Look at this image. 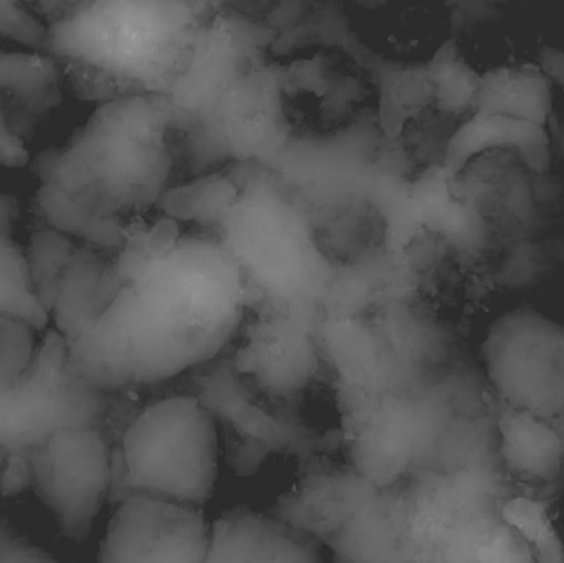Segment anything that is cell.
I'll use <instances>...</instances> for the list:
<instances>
[{
  "instance_id": "obj_4",
  "label": "cell",
  "mask_w": 564,
  "mask_h": 563,
  "mask_svg": "<svg viewBox=\"0 0 564 563\" xmlns=\"http://www.w3.org/2000/svg\"><path fill=\"white\" fill-rule=\"evenodd\" d=\"M218 470V431L192 394L172 396L144 408L112 446L108 501L118 506L149 497L200 507Z\"/></svg>"
},
{
  "instance_id": "obj_17",
  "label": "cell",
  "mask_w": 564,
  "mask_h": 563,
  "mask_svg": "<svg viewBox=\"0 0 564 563\" xmlns=\"http://www.w3.org/2000/svg\"><path fill=\"white\" fill-rule=\"evenodd\" d=\"M475 112L545 124L551 91L544 75L530 67L499 68L479 78Z\"/></svg>"
},
{
  "instance_id": "obj_16",
  "label": "cell",
  "mask_w": 564,
  "mask_h": 563,
  "mask_svg": "<svg viewBox=\"0 0 564 563\" xmlns=\"http://www.w3.org/2000/svg\"><path fill=\"white\" fill-rule=\"evenodd\" d=\"M497 433L499 454L512 473L535 481H550L558 475L564 445L549 421L503 409Z\"/></svg>"
},
{
  "instance_id": "obj_13",
  "label": "cell",
  "mask_w": 564,
  "mask_h": 563,
  "mask_svg": "<svg viewBox=\"0 0 564 563\" xmlns=\"http://www.w3.org/2000/svg\"><path fill=\"white\" fill-rule=\"evenodd\" d=\"M399 115L393 142L402 177L417 182L447 165L452 142L468 118L453 112L435 97L434 83L430 93Z\"/></svg>"
},
{
  "instance_id": "obj_15",
  "label": "cell",
  "mask_w": 564,
  "mask_h": 563,
  "mask_svg": "<svg viewBox=\"0 0 564 563\" xmlns=\"http://www.w3.org/2000/svg\"><path fill=\"white\" fill-rule=\"evenodd\" d=\"M547 144L543 126L476 111L455 136L447 164L454 172L482 151L506 148L517 150L531 169L544 171L550 160Z\"/></svg>"
},
{
  "instance_id": "obj_11",
  "label": "cell",
  "mask_w": 564,
  "mask_h": 563,
  "mask_svg": "<svg viewBox=\"0 0 564 563\" xmlns=\"http://www.w3.org/2000/svg\"><path fill=\"white\" fill-rule=\"evenodd\" d=\"M116 507L98 563H204L210 528L200 507L149 497Z\"/></svg>"
},
{
  "instance_id": "obj_21",
  "label": "cell",
  "mask_w": 564,
  "mask_h": 563,
  "mask_svg": "<svg viewBox=\"0 0 564 563\" xmlns=\"http://www.w3.org/2000/svg\"><path fill=\"white\" fill-rule=\"evenodd\" d=\"M36 329L14 317L0 315V387L21 376L39 348Z\"/></svg>"
},
{
  "instance_id": "obj_23",
  "label": "cell",
  "mask_w": 564,
  "mask_h": 563,
  "mask_svg": "<svg viewBox=\"0 0 564 563\" xmlns=\"http://www.w3.org/2000/svg\"><path fill=\"white\" fill-rule=\"evenodd\" d=\"M479 563H535L529 546L511 532H500L478 554Z\"/></svg>"
},
{
  "instance_id": "obj_10",
  "label": "cell",
  "mask_w": 564,
  "mask_h": 563,
  "mask_svg": "<svg viewBox=\"0 0 564 563\" xmlns=\"http://www.w3.org/2000/svg\"><path fill=\"white\" fill-rule=\"evenodd\" d=\"M338 14L349 36L373 59L398 71L431 65L449 42L446 3L430 0H348Z\"/></svg>"
},
{
  "instance_id": "obj_6",
  "label": "cell",
  "mask_w": 564,
  "mask_h": 563,
  "mask_svg": "<svg viewBox=\"0 0 564 563\" xmlns=\"http://www.w3.org/2000/svg\"><path fill=\"white\" fill-rule=\"evenodd\" d=\"M274 115L290 137L324 142L379 115V78L343 46L312 41L269 63Z\"/></svg>"
},
{
  "instance_id": "obj_19",
  "label": "cell",
  "mask_w": 564,
  "mask_h": 563,
  "mask_svg": "<svg viewBox=\"0 0 564 563\" xmlns=\"http://www.w3.org/2000/svg\"><path fill=\"white\" fill-rule=\"evenodd\" d=\"M80 243L70 235L47 225L30 237L25 259L36 293L50 315L62 275Z\"/></svg>"
},
{
  "instance_id": "obj_25",
  "label": "cell",
  "mask_w": 564,
  "mask_h": 563,
  "mask_svg": "<svg viewBox=\"0 0 564 563\" xmlns=\"http://www.w3.org/2000/svg\"><path fill=\"white\" fill-rule=\"evenodd\" d=\"M0 159L3 165L22 166L28 161V151L20 136L1 123Z\"/></svg>"
},
{
  "instance_id": "obj_18",
  "label": "cell",
  "mask_w": 564,
  "mask_h": 563,
  "mask_svg": "<svg viewBox=\"0 0 564 563\" xmlns=\"http://www.w3.org/2000/svg\"><path fill=\"white\" fill-rule=\"evenodd\" d=\"M0 231V315L44 331L51 315L36 293L25 253L12 239L10 230Z\"/></svg>"
},
{
  "instance_id": "obj_22",
  "label": "cell",
  "mask_w": 564,
  "mask_h": 563,
  "mask_svg": "<svg viewBox=\"0 0 564 563\" xmlns=\"http://www.w3.org/2000/svg\"><path fill=\"white\" fill-rule=\"evenodd\" d=\"M0 33L36 52H44L47 26L32 9L18 1H0Z\"/></svg>"
},
{
  "instance_id": "obj_2",
  "label": "cell",
  "mask_w": 564,
  "mask_h": 563,
  "mask_svg": "<svg viewBox=\"0 0 564 563\" xmlns=\"http://www.w3.org/2000/svg\"><path fill=\"white\" fill-rule=\"evenodd\" d=\"M34 173L45 225L115 252L128 227L178 183L166 96L98 105L62 145L37 156Z\"/></svg>"
},
{
  "instance_id": "obj_5",
  "label": "cell",
  "mask_w": 564,
  "mask_h": 563,
  "mask_svg": "<svg viewBox=\"0 0 564 563\" xmlns=\"http://www.w3.org/2000/svg\"><path fill=\"white\" fill-rule=\"evenodd\" d=\"M257 409L270 421L307 425L336 400V376L313 326L291 310L261 305L249 316L230 357Z\"/></svg>"
},
{
  "instance_id": "obj_12",
  "label": "cell",
  "mask_w": 564,
  "mask_h": 563,
  "mask_svg": "<svg viewBox=\"0 0 564 563\" xmlns=\"http://www.w3.org/2000/svg\"><path fill=\"white\" fill-rule=\"evenodd\" d=\"M306 231L312 247L326 261L355 266L378 256L386 247L389 221L372 196L346 191L316 203L308 212Z\"/></svg>"
},
{
  "instance_id": "obj_8",
  "label": "cell",
  "mask_w": 564,
  "mask_h": 563,
  "mask_svg": "<svg viewBox=\"0 0 564 563\" xmlns=\"http://www.w3.org/2000/svg\"><path fill=\"white\" fill-rule=\"evenodd\" d=\"M108 400V391L74 369L63 336L46 329L26 370L0 387L1 454L28 452L58 431L97 426Z\"/></svg>"
},
{
  "instance_id": "obj_3",
  "label": "cell",
  "mask_w": 564,
  "mask_h": 563,
  "mask_svg": "<svg viewBox=\"0 0 564 563\" xmlns=\"http://www.w3.org/2000/svg\"><path fill=\"white\" fill-rule=\"evenodd\" d=\"M216 1H41L44 53L82 99L167 96Z\"/></svg>"
},
{
  "instance_id": "obj_7",
  "label": "cell",
  "mask_w": 564,
  "mask_h": 563,
  "mask_svg": "<svg viewBox=\"0 0 564 563\" xmlns=\"http://www.w3.org/2000/svg\"><path fill=\"white\" fill-rule=\"evenodd\" d=\"M485 378L503 409L544 421L564 416V322L513 306L487 326L480 344Z\"/></svg>"
},
{
  "instance_id": "obj_14",
  "label": "cell",
  "mask_w": 564,
  "mask_h": 563,
  "mask_svg": "<svg viewBox=\"0 0 564 563\" xmlns=\"http://www.w3.org/2000/svg\"><path fill=\"white\" fill-rule=\"evenodd\" d=\"M63 80L58 65L44 52H1V123L24 134L31 123L59 104Z\"/></svg>"
},
{
  "instance_id": "obj_9",
  "label": "cell",
  "mask_w": 564,
  "mask_h": 563,
  "mask_svg": "<svg viewBox=\"0 0 564 563\" xmlns=\"http://www.w3.org/2000/svg\"><path fill=\"white\" fill-rule=\"evenodd\" d=\"M26 453L31 488L52 512L61 534L84 542L109 498L112 445L93 426L58 431Z\"/></svg>"
},
{
  "instance_id": "obj_20",
  "label": "cell",
  "mask_w": 564,
  "mask_h": 563,
  "mask_svg": "<svg viewBox=\"0 0 564 563\" xmlns=\"http://www.w3.org/2000/svg\"><path fill=\"white\" fill-rule=\"evenodd\" d=\"M501 517L529 546L535 563H564V542L544 502L516 496L503 504Z\"/></svg>"
},
{
  "instance_id": "obj_1",
  "label": "cell",
  "mask_w": 564,
  "mask_h": 563,
  "mask_svg": "<svg viewBox=\"0 0 564 563\" xmlns=\"http://www.w3.org/2000/svg\"><path fill=\"white\" fill-rule=\"evenodd\" d=\"M254 285L219 239L159 212L130 225L110 260L80 245L51 317L74 369L111 391L218 359L260 302Z\"/></svg>"
},
{
  "instance_id": "obj_24",
  "label": "cell",
  "mask_w": 564,
  "mask_h": 563,
  "mask_svg": "<svg viewBox=\"0 0 564 563\" xmlns=\"http://www.w3.org/2000/svg\"><path fill=\"white\" fill-rule=\"evenodd\" d=\"M2 496L13 497L31 488V469L26 452L1 454Z\"/></svg>"
}]
</instances>
